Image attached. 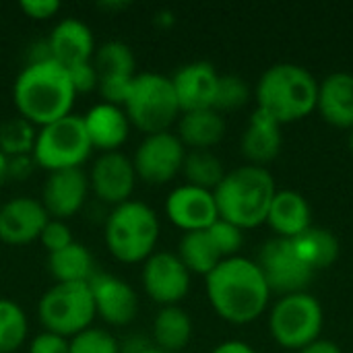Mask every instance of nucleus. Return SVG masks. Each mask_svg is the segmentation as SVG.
Here are the masks:
<instances>
[{"label":"nucleus","mask_w":353,"mask_h":353,"mask_svg":"<svg viewBox=\"0 0 353 353\" xmlns=\"http://www.w3.org/2000/svg\"><path fill=\"white\" fill-rule=\"evenodd\" d=\"M205 279L209 304L225 323L248 325L269 306L271 290L256 261L240 254L225 259Z\"/></svg>","instance_id":"nucleus-1"},{"label":"nucleus","mask_w":353,"mask_h":353,"mask_svg":"<svg viewBox=\"0 0 353 353\" xmlns=\"http://www.w3.org/2000/svg\"><path fill=\"white\" fill-rule=\"evenodd\" d=\"M77 91L70 74L54 60L25 64L12 85V103L21 118L35 128L72 114Z\"/></svg>","instance_id":"nucleus-2"},{"label":"nucleus","mask_w":353,"mask_h":353,"mask_svg":"<svg viewBox=\"0 0 353 353\" xmlns=\"http://www.w3.org/2000/svg\"><path fill=\"white\" fill-rule=\"evenodd\" d=\"M275 194V178L267 168L259 165H240L228 172L213 190L219 217L240 230H252L265 223Z\"/></svg>","instance_id":"nucleus-3"},{"label":"nucleus","mask_w":353,"mask_h":353,"mask_svg":"<svg viewBox=\"0 0 353 353\" xmlns=\"http://www.w3.org/2000/svg\"><path fill=\"white\" fill-rule=\"evenodd\" d=\"M319 81L300 64L269 66L256 83V108L279 124L298 122L316 110Z\"/></svg>","instance_id":"nucleus-4"},{"label":"nucleus","mask_w":353,"mask_h":353,"mask_svg":"<svg viewBox=\"0 0 353 353\" xmlns=\"http://www.w3.org/2000/svg\"><path fill=\"white\" fill-rule=\"evenodd\" d=\"M159 230L157 213L147 203L130 199L108 213L103 225L105 248L122 265L145 263L155 252Z\"/></svg>","instance_id":"nucleus-5"},{"label":"nucleus","mask_w":353,"mask_h":353,"mask_svg":"<svg viewBox=\"0 0 353 353\" xmlns=\"http://www.w3.org/2000/svg\"><path fill=\"white\" fill-rule=\"evenodd\" d=\"M130 126L147 134L165 132L182 116L172 79L159 72H139L124 99Z\"/></svg>","instance_id":"nucleus-6"},{"label":"nucleus","mask_w":353,"mask_h":353,"mask_svg":"<svg viewBox=\"0 0 353 353\" xmlns=\"http://www.w3.org/2000/svg\"><path fill=\"white\" fill-rule=\"evenodd\" d=\"M43 331L72 339L93 327L95 304L89 283H54L37 304Z\"/></svg>","instance_id":"nucleus-7"},{"label":"nucleus","mask_w":353,"mask_h":353,"mask_svg":"<svg viewBox=\"0 0 353 353\" xmlns=\"http://www.w3.org/2000/svg\"><path fill=\"white\" fill-rule=\"evenodd\" d=\"M91 151L93 147L87 137L83 116L70 114L37 130L31 155L35 163L50 174L60 170L83 168Z\"/></svg>","instance_id":"nucleus-8"},{"label":"nucleus","mask_w":353,"mask_h":353,"mask_svg":"<svg viewBox=\"0 0 353 353\" xmlns=\"http://www.w3.org/2000/svg\"><path fill=\"white\" fill-rule=\"evenodd\" d=\"M325 314L321 302L308 294H290L275 302L269 314V331L277 345L283 350H296L321 339Z\"/></svg>","instance_id":"nucleus-9"},{"label":"nucleus","mask_w":353,"mask_h":353,"mask_svg":"<svg viewBox=\"0 0 353 353\" xmlns=\"http://www.w3.org/2000/svg\"><path fill=\"white\" fill-rule=\"evenodd\" d=\"M186 147L178 139V134L165 130L147 134L132 157V165L137 178L151 186H161L172 182L184 165Z\"/></svg>","instance_id":"nucleus-10"},{"label":"nucleus","mask_w":353,"mask_h":353,"mask_svg":"<svg viewBox=\"0 0 353 353\" xmlns=\"http://www.w3.org/2000/svg\"><path fill=\"white\" fill-rule=\"evenodd\" d=\"M256 265L271 290V294L290 296V294H300L306 292V288L312 283L314 271H310L296 250L292 248L290 240L283 238H273L263 244Z\"/></svg>","instance_id":"nucleus-11"},{"label":"nucleus","mask_w":353,"mask_h":353,"mask_svg":"<svg viewBox=\"0 0 353 353\" xmlns=\"http://www.w3.org/2000/svg\"><path fill=\"white\" fill-rule=\"evenodd\" d=\"M145 294L163 306H178L190 292V271L174 252H153L141 271Z\"/></svg>","instance_id":"nucleus-12"},{"label":"nucleus","mask_w":353,"mask_h":353,"mask_svg":"<svg viewBox=\"0 0 353 353\" xmlns=\"http://www.w3.org/2000/svg\"><path fill=\"white\" fill-rule=\"evenodd\" d=\"M87 178H89V190L95 194V199H99L110 207L128 203L132 199L139 180L132 159L120 151L99 153Z\"/></svg>","instance_id":"nucleus-13"},{"label":"nucleus","mask_w":353,"mask_h":353,"mask_svg":"<svg viewBox=\"0 0 353 353\" xmlns=\"http://www.w3.org/2000/svg\"><path fill=\"white\" fill-rule=\"evenodd\" d=\"M95 314L110 327H126L139 314V296L132 285L112 273H95L89 279Z\"/></svg>","instance_id":"nucleus-14"},{"label":"nucleus","mask_w":353,"mask_h":353,"mask_svg":"<svg viewBox=\"0 0 353 353\" xmlns=\"http://www.w3.org/2000/svg\"><path fill=\"white\" fill-rule=\"evenodd\" d=\"M168 219L186 232H201L211 228L219 219L217 203L211 190L196 188L190 184L176 186L165 199Z\"/></svg>","instance_id":"nucleus-15"},{"label":"nucleus","mask_w":353,"mask_h":353,"mask_svg":"<svg viewBox=\"0 0 353 353\" xmlns=\"http://www.w3.org/2000/svg\"><path fill=\"white\" fill-rule=\"evenodd\" d=\"M89 194V178L83 168L50 172L41 188V205L50 219L66 221L74 217Z\"/></svg>","instance_id":"nucleus-16"},{"label":"nucleus","mask_w":353,"mask_h":353,"mask_svg":"<svg viewBox=\"0 0 353 353\" xmlns=\"http://www.w3.org/2000/svg\"><path fill=\"white\" fill-rule=\"evenodd\" d=\"M50 215L41 201L31 196L10 199L0 207V242L8 246H27L39 240Z\"/></svg>","instance_id":"nucleus-17"},{"label":"nucleus","mask_w":353,"mask_h":353,"mask_svg":"<svg viewBox=\"0 0 353 353\" xmlns=\"http://www.w3.org/2000/svg\"><path fill=\"white\" fill-rule=\"evenodd\" d=\"M219 77L221 74L207 60H194V62L180 66L170 79H172L182 114L213 108Z\"/></svg>","instance_id":"nucleus-18"},{"label":"nucleus","mask_w":353,"mask_h":353,"mask_svg":"<svg viewBox=\"0 0 353 353\" xmlns=\"http://www.w3.org/2000/svg\"><path fill=\"white\" fill-rule=\"evenodd\" d=\"M46 41L52 60L64 68L91 62L95 54V37L91 27L72 17L58 21Z\"/></svg>","instance_id":"nucleus-19"},{"label":"nucleus","mask_w":353,"mask_h":353,"mask_svg":"<svg viewBox=\"0 0 353 353\" xmlns=\"http://www.w3.org/2000/svg\"><path fill=\"white\" fill-rule=\"evenodd\" d=\"M83 124L91 141V147L97 149L99 153L118 151L126 143L132 128L124 108L103 101L89 108V112L83 116Z\"/></svg>","instance_id":"nucleus-20"},{"label":"nucleus","mask_w":353,"mask_h":353,"mask_svg":"<svg viewBox=\"0 0 353 353\" xmlns=\"http://www.w3.org/2000/svg\"><path fill=\"white\" fill-rule=\"evenodd\" d=\"M281 145H283L281 124L256 108L250 114L248 126L240 141L242 155L250 161V165L265 168L267 163L277 159V155L281 153Z\"/></svg>","instance_id":"nucleus-21"},{"label":"nucleus","mask_w":353,"mask_h":353,"mask_svg":"<svg viewBox=\"0 0 353 353\" xmlns=\"http://www.w3.org/2000/svg\"><path fill=\"white\" fill-rule=\"evenodd\" d=\"M316 110L335 128H353V74L333 72L319 83Z\"/></svg>","instance_id":"nucleus-22"},{"label":"nucleus","mask_w":353,"mask_h":353,"mask_svg":"<svg viewBox=\"0 0 353 353\" xmlns=\"http://www.w3.org/2000/svg\"><path fill=\"white\" fill-rule=\"evenodd\" d=\"M265 223H269L277 238L283 240H294L304 234L312 228V211L306 196L296 190H277Z\"/></svg>","instance_id":"nucleus-23"},{"label":"nucleus","mask_w":353,"mask_h":353,"mask_svg":"<svg viewBox=\"0 0 353 353\" xmlns=\"http://www.w3.org/2000/svg\"><path fill=\"white\" fill-rule=\"evenodd\" d=\"M225 137L223 116L209 108L196 112H184L178 120V139L192 151H209Z\"/></svg>","instance_id":"nucleus-24"},{"label":"nucleus","mask_w":353,"mask_h":353,"mask_svg":"<svg viewBox=\"0 0 353 353\" xmlns=\"http://www.w3.org/2000/svg\"><path fill=\"white\" fill-rule=\"evenodd\" d=\"M292 242V248L300 256V261L310 269V271H323L335 265L339 259V240L331 230L325 228H308L304 234L296 236Z\"/></svg>","instance_id":"nucleus-25"},{"label":"nucleus","mask_w":353,"mask_h":353,"mask_svg":"<svg viewBox=\"0 0 353 353\" xmlns=\"http://www.w3.org/2000/svg\"><path fill=\"white\" fill-rule=\"evenodd\" d=\"M48 273L56 283H89L95 275L93 254L85 244L72 242L70 246L48 254Z\"/></svg>","instance_id":"nucleus-26"},{"label":"nucleus","mask_w":353,"mask_h":353,"mask_svg":"<svg viewBox=\"0 0 353 353\" xmlns=\"http://www.w3.org/2000/svg\"><path fill=\"white\" fill-rule=\"evenodd\" d=\"M192 339V321L180 306H163L153 321L155 347L170 353H180Z\"/></svg>","instance_id":"nucleus-27"},{"label":"nucleus","mask_w":353,"mask_h":353,"mask_svg":"<svg viewBox=\"0 0 353 353\" xmlns=\"http://www.w3.org/2000/svg\"><path fill=\"white\" fill-rule=\"evenodd\" d=\"M176 254L190 273L205 275V277L223 261L207 230L186 232L178 242V252Z\"/></svg>","instance_id":"nucleus-28"},{"label":"nucleus","mask_w":353,"mask_h":353,"mask_svg":"<svg viewBox=\"0 0 353 353\" xmlns=\"http://www.w3.org/2000/svg\"><path fill=\"white\" fill-rule=\"evenodd\" d=\"M93 66L99 74V79H110V77H124V79H132L137 72V60L134 54L130 50L128 43L112 39L101 43L99 48H95L93 54Z\"/></svg>","instance_id":"nucleus-29"},{"label":"nucleus","mask_w":353,"mask_h":353,"mask_svg":"<svg viewBox=\"0 0 353 353\" xmlns=\"http://www.w3.org/2000/svg\"><path fill=\"white\" fill-rule=\"evenodd\" d=\"M182 174L186 178V184L205 188V190H215L221 180L225 178V170L221 159L211 153V151H190L184 157Z\"/></svg>","instance_id":"nucleus-30"},{"label":"nucleus","mask_w":353,"mask_h":353,"mask_svg":"<svg viewBox=\"0 0 353 353\" xmlns=\"http://www.w3.org/2000/svg\"><path fill=\"white\" fill-rule=\"evenodd\" d=\"M29 333V321L25 310L8 300L0 298V353H14L23 347Z\"/></svg>","instance_id":"nucleus-31"},{"label":"nucleus","mask_w":353,"mask_h":353,"mask_svg":"<svg viewBox=\"0 0 353 353\" xmlns=\"http://www.w3.org/2000/svg\"><path fill=\"white\" fill-rule=\"evenodd\" d=\"M37 130L31 122L21 116L8 118L0 124V151L6 157L31 155Z\"/></svg>","instance_id":"nucleus-32"},{"label":"nucleus","mask_w":353,"mask_h":353,"mask_svg":"<svg viewBox=\"0 0 353 353\" xmlns=\"http://www.w3.org/2000/svg\"><path fill=\"white\" fill-rule=\"evenodd\" d=\"M250 101V85L238 77V74H221L217 93H215V105L213 110L221 112H234L244 108Z\"/></svg>","instance_id":"nucleus-33"},{"label":"nucleus","mask_w":353,"mask_h":353,"mask_svg":"<svg viewBox=\"0 0 353 353\" xmlns=\"http://www.w3.org/2000/svg\"><path fill=\"white\" fill-rule=\"evenodd\" d=\"M70 353H120V343L110 331L89 327L70 339Z\"/></svg>","instance_id":"nucleus-34"},{"label":"nucleus","mask_w":353,"mask_h":353,"mask_svg":"<svg viewBox=\"0 0 353 353\" xmlns=\"http://www.w3.org/2000/svg\"><path fill=\"white\" fill-rule=\"evenodd\" d=\"M217 252L221 254V259H232L238 256L240 248L244 246V230H240L238 225L225 221V219H217L211 228H207Z\"/></svg>","instance_id":"nucleus-35"},{"label":"nucleus","mask_w":353,"mask_h":353,"mask_svg":"<svg viewBox=\"0 0 353 353\" xmlns=\"http://www.w3.org/2000/svg\"><path fill=\"white\" fill-rule=\"evenodd\" d=\"M39 242L43 246V250L48 254L52 252H58L66 246H70L74 242L72 238V230L66 221H60V219H50L39 236Z\"/></svg>","instance_id":"nucleus-36"},{"label":"nucleus","mask_w":353,"mask_h":353,"mask_svg":"<svg viewBox=\"0 0 353 353\" xmlns=\"http://www.w3.org/2000/svg\"><path fill=\"white\" fill-rule=\"evenodd\" d=\"M72 81V87L79 93H89L93 89H97L99 85V74L93 66V62H85V64H77L72 68H66Z\"/></svg>","instance_id":"nucleus-37"},{"label":"nucleus","mask_w":353,"mask_h":353,"mask_svg":"<svg viewBox=\"0 0 353 353\" xmlns=\"http://www.w3.org/2000/svg\"><path fill=\"white\" fill-rule=\"evenodd\" d=\"M29 353H70V339L43 331L29 343Z\"/></svg>","instance_id":"nucleus-38"},{"label":"nucleus","mask_w":353,"mask_h":353,"mask_svg":"<svg viewBox=\"0 0 353 353\" xmlns=\"http://www.w3.org/2000/svg\"><path fill=\"white\" fill-rule=\"evenodd\" d=\"M19 8L33 21H48L60 12L62 4L58 0H23Z\"/></svg>","instance_id":"nucleus-39"},{"label":"nucleus","mask_w":353,"mask_h":353,"mask_svg":"<svg viewBox=\"0 0 353 353\" xmlns=\"http://www.w3.org/2000/svg\"><path fill=\"white\" fill-rule=\"evenodd\" d=\"M35 159L33 155H17V157H8V180H17L23 182L27 180L33 170H35Z\"/></svg>","instance_id":"nucleus-40"},{"label":"nucleus","mask_w":353,"mask_h":353,"mask_svg":"<svg viewBox=\"0 0 353 353\" xmlns=\"http://www.w3.org/2000/svg\"><path fill=\"white\" fill-rule=\"evenodd\" d=\"M298 353H343V352H341V347H339L335 341H331V339H316V341H312L310 345L302 347Z\"/></svg>","instance_id":"nucleus-41"},{"label":"nucleus","mask_w":353,"mask_h":353,"mask_svg":"<svg viewBox=\"0 0 353 353\" xmlns=\"http://www.w3.org/2000/svg\"><path fill=\"white\" fill-rule=\"evenodd\" d=\"M211 353H256L252 345H248L246 341H238V339H230L219 343Z\"/></svg>","instance_id":"nucleus-42"},{"label":"nucleus","mask_w":353,"mask_h":353,"mask_svg":"<svg viewBox=\"0 0 353 353\" xmlns=\"http://www.w3.org/2000/svg\"><path fill=\"white\" fill-rule=\"evenodd\" d=\"M8 180V157L0 151V184Z\"/></svg>","instance_id":"nucleus-43"},{"label":"nucleus","mask_w":353,"mask_h":353,"mask_svg":"<svg viewBox=\"0 0 353 353\" xmlns=\"http://www.w3.org/2000/svg\"><path fill=\"white\" fill-rule=\"evenodd\" d=\"M128 4L126 2H103L101 8H112V10H120V8H126Z\"/></svg>","instance_id":"nucleus-44"},{"label":"nucleus","mask_w":353,"mask_h":353,"mask_svg":"<svg viewBox=\"0 0 353 353\" xmlns=\"http://www.w3.org/2000/svg\"><path fill=\"white\" fill-rule=\"evenodd\" d=\"M141 353H170V352H163V350H159V347H155V345H149V347H145Z\"/></svg>","instance_id":"nucleus-45"},{"label":"nucleus","mask_w":353,"mask_h":353,"mask_svg":"<svg viewBox=\"0 0 353 353\" xmlns=\"http://www.w3.org/2000/svg\"><path fill=\"white\" fill-rule=\"evenodd\" d=\"M347 147H350V153H352L353 157V128L352 132H350V137H347Z\"/></svg>","instance_id":"nucleus-46"}]
</instances>
